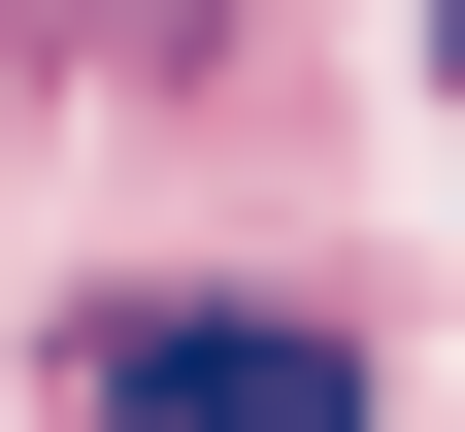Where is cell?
Listing matches in <instances>:
<instances>
[{
	"mask_svg": "<svg viewBox=\"0 0 465 432\" xmlns=\"http://www.w3.org/2000/svg\"><path fill=\"white\" fill-rule=\"evenodd\" d=\"M432 67H465V0H432Z\"/></svg>",
	"mask_w": 465,
	"mask_h": 432,
	"instance_id": "2",
	"label": "cell"
},
{
	"mask_svg": "<svg viewBox=\"0 0 465 432\" xmlns=\"http://www.w3.org/2000/svg\"><path fill=\"white\" fill-rule=\"evenodd\" d=\"M67 399H100V432H366V399H332V333H232V299H100Z\"/></svg>",
	"mask_w": 465,
	"mask_h": 432,
	"instance_id": "1",
	"label": "cell"
}]
</instances>
